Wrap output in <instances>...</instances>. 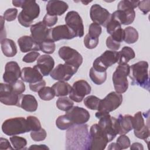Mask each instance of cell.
<instances>
[{
  "mask_svg": "<svg viewBox=\"0 0 150 150\" xmlns=\"http://www.w3.org/2000/svg\"><path fill=\"white\" fill-rule=\"evenodd\" d=\"M47 136L46 131L43 128H40L38 131H31L30 137L34 141H43Z\"/></svg>",
  "mask_w": 150,
  "mask_h": 150,
  "instance_id": "cell-43",
  "label": "cell"
},
{
  "mask_svg": "<svg viewBox=\"0 0 150 150\" xmlns=\"http://www.w3.org/2000/svg\"><path fill=\"white\" fill-rule=\"evenodd\" d=\"M12 2L13 6L22 9L18 16V22L22 26L29 27L34 19L39 17L40 7L35 1L14 0Z\"/></svg>",
  "mask_w": 150,
  "mask_h": 150,
  "instance_id": "cell-2",
  "label": "cell"
},
{
  "mask_svg": "<svg viewBox=\"0 0 150 150\" xmlns=\"http://www.w3.org/2000/svg\"><path fill=\"white\" fill-rule=\"evenodd\" d=\"M107 32L110 35H112L115 30L121 28V25L120 23L117 20V19L111 14L110 18L106 25Z\"/></svg>",
  "mask_w": 150,
  "mask_h": 150,
  "instance_id": "cell-39",
  "label": "cell"
},
{
  "mask_svg": "<svg viewBox=\"0 0 150 150\" xmlns=\"http://www.w3.org/2000/svg\"><path fill=\"white\" fill-rule=\"evenodd\" d=\"M116 143L118 145L120 150L127 149L131 145L130 139L125 134L120 135L117 138Z\"/></svg>",
  "mask_w": 150,
  "mask_h": 150,
  "instance_id": "cell-42",
  "label": "cell"
},
{
  "mask_svg": "<svg viewBox=\"0 0 150 150\" xmlns=\"http://www.w3.org/2000/svg\"><path fill=\"white\" fill-rule=\"evenodd\" d=\"M46 81L43 79L41 81L35 83H30L29 88L33 92H38L42 87L46 86Z\"/></svg>",
  "mask_w": 150,
  "mask_h": 150,
  "instance_id": "cell-53",
  "label": "cell"
},
{
  "mask_svg": "<svg viewBox=\"0 0 150 150\" xmlns=\"http://www.w3.org/2000/svg\"><path fill=\"white\" fill-rule=\"evenodd\" d=\"M11 142L15 149H25L27 145L26 139L23 137L19 136H12L10 138Z\"/></svg>",
  "mask_w": 150,
  "mask_h": 150,
  "instance_id": "cell-38",
  "label": "cell"
},
{
  "mask_svg": "<svg viewBox=\"0 0 150 150\" xmlns=\"http://www.w3.org/2000/svg\"><path fill=\"white\" fill-rule=\"evenodd\" d=\"M129 73V65L127 63L118 64L112 74V82L115 92L125 93L128 87L127 77Z\"/></svg>",
  "mask_w": 150,
  "mask_h": 150,
  "instance_id": "cell-6",
  "label": "cell"
},
{
  "mask_svg": "<svg viewBox=\"0 0 150 150\" xmlns=\"http://www.w3.org/2000/svg\"><path fill=\"white\" fill-rule=\"evenodd\" d=\"M50 29V37L54 42L62 39L70 40L76 37L74 32L66 25H58Z\"/></svg>",
  "mask_w": 150,
  "mask_h": 150,
  "instance_id": "cell-19",
  "label": "cell"
},
{
  "mask_svg": "<svg viewBox=\"0 0 150 150\" xmlns=\"http://www.w3.org/2000/svg\"><path fill=\"white\" fill-rule=\"evenodd\" d=\"M118 52L105 50L100 56L95 59L93 64V67L95 70L105 71L108 67L118 62Z\"/></svg>",
  "mask_w": 150,
  "mask_h": 150,
  "instance_id": "cell-8",
  "label": "cell"
},
{
  "mask_svg": "<svg viewBox=\"0 0 150 150\" xmlns=\"http://www.w3.org/2000/svg\"><path fill=\"white\" fill-rule=\"evenodd\" d=\"M18 43L21 51L23 53L40 50L39 45L30 36L25 35L21 36L18 39Z\"/></svg>",
  "mask_w": 150,
  "mask_h": 150,
  "instance_id": "cell-25",
  "label": "cell"
},
{
  "mask_svg": "<svg viewBox=\"0 0 150 150\" xmlns=\"http://www.w3.org/2000/svg\"><path fill=\"white\" fill-rule=\"evenodd\" d=\"M119 59L118 61V64L127 63L130 60L134 59L135 56L134 50L129 46H124L118 52Z\"/></svg>",
  "mask_w": 150,
  "mask_h": 150,
  "instance_id": "cell-29",
  "label": "cell"
},
{
  "mask_svg": "<svg viewBox=\"0 0 150 150\" xmlns=\"http://www.w3.org/2000/svg\"><path fill=\"white\" fill-rule=\"evenodd\" d=\"M66 149L88 150L90 132L87 124L74 125L70 127L66 136Z\"/></svg>",
  "mask_w": 150,
  "mask_h": 150,
  "instance_id": "cell-1",
  "label": "cell"
},
{
  "mask_svg": "<svg viewBox=\"0 0 150 150\" xmlns=\"http://www.w3.org/2000/svg\"><path fill=\"white\" fill-rule=\"evenodd\" d=\"M3 132L12 136L30 132L26 119L23 117H15L6 120L2 125Z\"/></svg>",
  "mask_w": 150,
  "mask_h": 150,
  "instance_id": "cell-5",
  "label": "cell"
},
{
  "mask_svg": "<svg viewBox=\"0 0 150 150\" xmlns=\"http://www.w3.org/2000/svg\"><path fill=\"white\" fill-rule=\"evenodd\" d=\"M65 22L71 29L76 33V37L81 38L84 35V25L83 20L78 12L71 11L67 13Z\"/></svg>",
  "mask_w": 150,
  "mask_h": 150,
  "instance_id": "cell-13",
  "label": "cell"
},
{
  "mask_svg": "<svg viewBox=\"0 0 150 150\" xmlns=\"http://www.w3.org/2000/svg\"><path fill=\"white\" fill-rule=\"evenodd\" d=\"M146 125L145 124L144 120L141 111L137 112L135 115L132 117V128L134 129V132L139 131L142 129Z\"/></svg>",
  "mask_w": 150,
  "mask_h": 150,
  "instance_id": "cell-32",
  "label": "cell"
},
{
  "mask_svg": "<svg viewBox=\"0 0 150 150\" xmlns=\"http://www.w3.org/2000/svg\"><path fill=\"white\" fill-rule=\"evenodd\" d=\"M101 32L102 29L100 25L96 23H92L89 26L88 35L93 38L98 39Z\"/></svg>",
  "mask_w": 150,
  "mask_h": 150,
  "instance_id": "cell-41",
  "label": "cell"
},
{
  "mask_svg": "<svg viewBox=\"0 0 150 150\" xmlns=\"http://www.w3.org/2000/svg\"><path fill=\"white\" fill-rule=\"evenodd\" d=\"M39 47L42 52L46 54H52L55 50L56 45L52 39H49L42 42L39 45Z\"/></svg>",
  "mask_w": 150,
  "mask_h": 150,
  "instance_id": "cell-37",
  "label": "cell"
},
{
  "mask_svg": "<svg viewBox=\"0 0 150 150\" xmlns=\"http://www.w3.org/2000/svg\"><path fill=\"white\" fill-rule=\"evenodd\" d=\"M130 149L131 150H135V149H139V150H143L144 147L142 144L139 142H134L131 145L129 146Z\"/></svg>",
  "mask_w": 150,
  "mask_h": 150,
  "instance_id": "cell-55",
  "label": "cell"
},
{
  "mask_svg": "<svg viewBox=\"0 0 150 150\" xmlns=\"http://www.w3.org/2000/svg\"><path fill=\"white\" fill-rule=\"evenodd\" d=\"M124 41L128 44L135 43L138 39V31L134 27L128 26L124 29Z\"/></svg>",
  "mask_w": 150,
  "mask_h": 150,
  "instance_id": "cell-31",
  "label": "cell"
},
{
  "mask_svg": "<svg viewBox=\"0 0 150 150\" xmlns=\"http://www.w3.org/2000/svg\"><path fill=\"white\" fill-rule=\"evenodd\" d=\"M150 1L149 0L146 1H141L139 2L138 6L141 11L144 14H146L150 11Z\"/></svg>",
  "mask_w": 150,
  "mask_h": 150,
  "instance_id": "cell-52",
  "label": "cell"
},
{
  "mask_svg": "<svg viewBox=\"0 0 150 150\" xmlns=\"http://www.w3.org/2000/svg\"><path fill=\"white\" fill-rule=\"evenodd\" d=\"M84 44L86 48L88 49H94L98 44V39L93 38L87 34L84 38Z\"/></svg>",
  "mask_w": 150,
  "mask_h": 150,
  "instance_id": "cell-45",
  "label": "cell"
},
{
  "mask_svg": "<svg viewBox=\"0 0 150 150\" xmlns=\"http://www.w3.org/2000/svg\"><path fill=\"white\" fill-rule=\"evenodd\" d=\"M66 112V115L74 125L85 124L90 117L87 110L78 106H74Z\"/></svg>",
  "mask_w": 150,
  "mask_h": 150,
  "instance_id": "cell-17",
  "label": "cell"
},
{
  "mask_svg": "<svg viewBox=\"0 0 150 150\" xmlns=\"http://www.w3.org/2000/svg\"><path fill=\"white\" fill-rule=\"evenodd\" d=\"M40 56V53L38 52H30L25 55L22 59L25 63H32Z\"/></svg>",
  "mask_w": 150,
  "mask_h": 150,
  "instance_id": "cell-49",
  "label": "cell"
},
{
  "mask_svg": "<svg viewBox=\"0 0 150 150\" xmlns=\"http://www.w3.org/2000/svg\"><path fill=\"white\" fill-rule=\"evenodd\" d=\"M57 16L50 15L49 14H46L43 19V23L47 27H52L54 26L57 22Z\"/></svg>",
  "mask_w": 150,
  "mask_h": 150,
  "instance_id": "cell-48",
  "label": "cell"
},
{
  "mask_svg": "<svg viewBox=\"0 0 150 150\" xmlns=\"http://www.w3.org/2000/svg\"><path fill=\"white\" fill-rule=\"evenodd\" d=\"M38 104L35 97L31 94H20L18 107L28 112H34L38 108Z\"/></svg>",
  "mask_w": 150,
  "mask_h": 150,
  "instance_id": "cell-24",
  "label": "cell"
},
{
  "mask_svg": "<svg viewBox=\"0 0 150 150\" xmlns=\"http://www.w3.org/2000/svg\"><path fill=\"white\" fill-rule=\"evenodd\" d=\"M28 124L30 131H38L41 128V124L39 119L35 116H28L26 118Z\"/></svg>",
  "mask_w": 150,
  "mask_h": 150,
  "instance_id": "cell-40",
  "label": "cell"
},
{
  "mask_svg": "<svg viewBox=\"0 0 150 150\" xmlns=\"http://www.w3.org/2000/svg\"><path fill=\"white\" fill-rule=\"evenodd\" d=\"M108 142V137L98 124L91 125L90 129V145L88 150H103Z\"/></svg>",
  "mask_w": 150,
  "mask_h": 150,
  "instance_id": "cell-7",
  "label": "cell"
},
{
  "mask_svg": "<svg viewBox=\"0 0 150 150\" xmlns=\"http://www.w3.org/2000/svg\"><path fill=\"white\" fill-rule=\"evenodd\" d=\"M112 15L117 19L121 25H129L132 23L135 18V12L131 8H123L117 9Z\"/></svg>",
  "mask_w": 150,
  "mask_h": 150,
  "instance_id": "cell-22",
  "label": "cell"
},
{
  "mask_svg": "<svg viewBox=\"0 0 150 150\" xmlns=\"http://www.w3.org/2000/svg\"><path fill=\"white\" fill-rule=\"evenodd\" d=\"M91 88L90 85L84 80L75 81L69 93V98L77 103H80L86 95L90 93Z\"/></svg>",
  "mask_w": 150,
  "mask_h": 150,
  "instance_id": "cell-11",
  "label": "cell"
},
{
  "mask_svg": "<svg viewBox=\"0 0 150 150\" xmlns=\"http://www.w3.org/2000/svg\"><path fill=\"white\" fill-rule=\"evenodd\" d=\"M59 57L65 63L79 69L83 63V57L76 50L69 46H62L58 52Z\"/></svg>",
  "mask_w": 150,
  "mask_h": 150,
  "instance_id": "cell-10",
  "label": "cell"
},
{
  "mask_svg": "<svg viewBox=\"0 0 150 150\" xmlns=\"http://www.w3.org/2000/svg\"><path fill=\"white\" fill-rule=\"evenodd\" d=\"M1 44L2 52L5 56L12 57L16 55L17 53V48L13 40L5 38L1 41Z\"/></svg>",
  "mask_w": 150,
  "mask_h": 150,
  "instance_id": "cell-27",
  "label": "cell"
},
{
  "mask_svg": "<svg viewBox=\"0 0 150 150\" xmlns=\"http://www.w3.org/2000/svg\"><path fill=\"white\" fill-rule=\"evenodd\" d=\"M19 95L15 93L8 83L0 84V101L7 105L18 106Z\"/></svg>",
  "mask_w": 150,
  "mask_h": 150,
  "instance_id": "cell-15",
  "label": "cell"
},
{
  "mask_svg": "<svg viewBox=\"0 0 150 150\" xmlns=\"http://www.w3.org/2000/svg\"><path fill=\"white\" fill-rule=\"evenodd\" d=\"M111 37L115 41L121 43L124 40V30L121 28L117 30H115L112 35H111Z\"/></svg>",
  "mask_w": 150,
  "mask_h": 150,
  "instance_id": "cell-51",
  "label": "cell"
},
{
  "mask_svg": "<svg viewBox=\"0 0 150 150\" xmlns=\"http://www.w3.org/2000/svg\"><path fill=\"white\" fill-rule=\"evenodd\" d=\"M89 76L91 81L97 85H101L107 79V72L95 70L93 67L90 69Z\"/></svg>",
  "mask_w": 150,
  "mask_h": 150,
  "instance_id": "cell-30",
  "label": "cell"
},
{
  "mask_svg": "<svg viewBox=\"0 0 150 150\" xmlns=\"http://www.w3.org/2000/svg\"><path fill=\"white\" fill-rule=\"evenodd\" d=\"M52 88L55 93V96L64 97L69 94L72 87L66 81H59L52 86Z\"/></svg>",
  "mask_w": 150,
  "mask_h": 150,
  "instance_id": "cell-28",
  "label": "cell"
},
{
  "mask_svg": "<svg viewBox=\"0 0 150 150\" xmlns=\"http://www.w3.org/2000/svg\"><path fill=\"white\" fill-rule=\"evenodd\" d=\"M106 45L108 49L112 50H117L120 48L121 43L114 40L110 36L106 39Z\"/></svg>",
  "mask_w": 150,
  "mask_h": 150,
  "instance_id": "cell-50",
  "label": "cell"
},
{
  "mask_svg": "<svg viewBox=\"0 0 150 150\" xmlns=\"http://www.w3.org/2000/svg\"><path fill=\"white\" fill-rule=\"evenodd\" d=\"M90 15L93 23L106 27V25L110 18L111 13L107 9L96 4L93 5L90 8Z\"/></svg>",
  "mask_w": 150,
  "mask_h": 150,
  "instance_id": "cell-14",
  "label": "cell"
},
{
  "mask_svg": "<svg viewBox=\"0 0 150 150\" xmlns=\"http://www.w3.org/2000/svg\"><path fill=\"white\" fill-rule=\"evenodd\" d=\"M0 149H13L9 141L4 138H0Z\"/></svg>",
  "mask_w": 150,
  "mask_h": 150,
  "instance_id": "cell-54",
  "label": "cell"
},
{
  "mask_svg": "<svg viewBox=\"0 0 150 150\" xmlns=\"http://www.w3.org/2000/svg\"><path fill=\"white\" fill-rule=\"evenodd\" d=\"M38 95L40 99L45 101L52 100L55 96V93L50 87H43L38 92Z\"/></svg>",
  "mask_w": 150,
  "mask_h": 150,
  "instance_id": "cell-36",
  "label": "cell"
},
{
  "mask_svg": "<svg viewBox=\"0 0 150 150\" xmlns=\"http://www.w3.org/2000/svg\"><path fill=\"white\" fill-rule=\"evenodd\" d=\"M21 78L25 82L35 83L42 80L43 75L35 65L33 67H23L21 70Z\"/></svg>",
  "mask_w": 150,
  "mask_h": 150,
  "instance_id": "cell-21",
  "label": "cell"
},
{
  "mask_svg": "<svg viewBox=\"0 0 150 150\" xmlns=\"http://www.w3.org/2000/svg\"><path fill=\"white\" fill-rule=\"evenodd\" d=\"M13 91L18 94H21L25 91V85L21 80H18L17 81L9 84Z\"/></svg>",
  "mask_w": 150,
  "mask_h": 150,
  "instance_id": "cell-46",
  "label": "cell"
},
{
  "mask_svg": "<svg viewBox=\"0 0 150 150\" xmlns=\"http://www.w3.org/2000/svg\"><path fill=\"white\" fill-rule=\"evenodd\" d=\"M50 30L42 21H40L31 26L30 36L38 44L40 45L42 42L51 39Z\"/></svg>",
  "mask_w": 150,
  "mask_h": 150,
  "instance_id": "cell-16",
  "label": "cell"
},
{
  "mask_svg": "<svg viewBox=\"0 0 150 150\" xmlns=\"http://www.w3.org/2000/svg\"><path fill=\"white\" fill-rule=\"evenodd\" d=\"M148 63L146 61H139L129 66V77L131 84L141 87L149 90V79L148 75Z\"/></svg>",
  "mask_w": 150,
  "mask_h": 150,
  "instance_id": "cell-3",
  "label": "cell"
},
{
  "mask_svg": "<svg viewBox=\"0 0 150 150\" xmlns=\"http://www.w3.org/2000/svg\"><path fill=\"white\" fill-rule=\"evenodd\" d=\"M78 69L67 63L59 64L50 73V77L56 80L66 81L77 71Z\"/></svg>",
  "mask_w": 150,
  "mask_h": 150,
  "instance_id": "cell-12",
  "label": "cell"
},
{
  "mask_svg": "<svg viewBox=\"0 0 150 150\" xmlns=\"http://www.w3.org/2000/svg\"><path fill=\"white\" fill-rule=\"evenodd\" d=\"M122 102V96L121 94L116 93L115 91L110 92L104 98L101 100L98 111L96 113L97 118L109 114V112L116 110Z\"/></svg>",
  "mask_w": 150,
  "mask_h": 150,
  "instance_id": "cell-4",
  "label": "cell"
},
{
  "mask_svg": "<svg viewBox=\"0 0 150 150\" xmlns=\"http://www.w3.org/2000/svg\"><path fill=\"white\" fill-rule=\"evenodd\" d=\"M101 99L95 96H88L84 100V104L86 107L92 110H97L99 107Z\"/></svg>",
  "mask_w": 150,
  "mask_h": 150,
  "instance_id": "cell-34",
  "label": "cell"
},
{
  "mask_svg": "<svg viewBox=\"0 0 150 150\" xmlns=\"http://www.w3.org/2000/svg\"><path fill=\"white\" fill-rule=\"evenodd\" d=\"M56 127L61 130H66L74 125V124L70 121L66 114L60 115L56 119Z\"/></svg>",
  "mask_w": 150,
  "mask_h": 150,
  "instance_id": "cell-35",
  "label": "cell"
},
{
  "mask_svg": "<svg viewBox=\"0 0 150 150\" xmlns=\"http://www.w3.org/2000/svg\"><path fill=\"white\" fill-rule=\"evenodd\" d=\"M67 4L63 1H49L46 6L47 14L53 16L62 15L67 9Z\"/></svg>",
  "mask_w": 150,
  "mask_h": 150,
  "instance_id": "cell-23",
  "label": "cell"
},
{
  "mask_svg": "<svg viewBox=\"0 0 150 150\" xmlns=\"http://www.w3.org/2000/svg\"><path fill=\"white\" fill-rule=\"evenodd\" d=\"M108 149L110 150H113V149H115V150H120L118 145H117V143L115 142H112L111 144H110L108 147Z\"/></svg>",
  "mask_w": 150,
  "mask_h": 150,
  "instance_id": "cell-57",
  "label": "cell"
},
{
  "mask_svg": "<svg viewBox=\"0 0 150 150\" xmlns=\"http://www.w3.org/2000/svg\"><path fill=\"white\" fill-rule=\"evenodd\" d=\"M21 76V70L18 63L11 61L6 63L5 67V72L3 79L5 83L11 84L17 81Z\"/></svg>",
  "mask_w": 150,
  "mask_h": 150,
  "instance_id": "cell-18",
  "label": "cell"
},
{
  "mask_svg": "<svg viewBox=\"0 0 150 150\" xmlns=\"http://www.w3.org/2000/svg\"><path fill=\"white\" fill-rule=\"evenodd\" d=\"M117 120L118 131V134H126L133 129L132 116L128 114L124 115L120 114Z\"/></svg>",
  "mask_w": 150,
  "mask_h": 150,
  "instance_id": "cell-26",
  "label": "cell"
},
{
  "mask_svg": "<svg viewBox=\"0 0 150 150\" xmlns=\"http://www.w3.org/2000/svg\"><path fill=\"white\" fill-rule=\"evenodd\" d=\"M54 66L53 58L48 54L40 56L37 60V64L35 65L43 76H47L53 70Z\"/></svg>",
  "mask_w": 150,
  "mask_h": 150,
  "instance_id": "cell-20",
  "label": "cell"
},
{
  "mask_svg": "<svg viewBox=\"0 0 150 150\" xmlns=\"http://www.w3.org/2000/svg\"><path fill=\"white\" fill-rule=\"evenodd\" d=\"M139 2V1H121L118 4L117 9H121L123 8H131L134 9L138 6Z\"/></svg>",
  "mask_w": 150,
  "mask_h": 150,
  "instance_id": "cell-44",
  "label": "cell"
},
{
  "mask_svg": "<svg viewBox=\"0 0 150 150\" xmlns=\"http://www.w3.org/2000/svg\"><path fill=\"white\" fill-rule=\"evenodd\" d=\"M18 14V9L16 8H9L6 9L4 13L3 17L5 20L8 22L14 21Z\"/></svg>",
  "mask_w": 150,
  "mask_h": 150,
  "instance_id": "cell-47",
  "label": "cell"
},
{
  "mask_svg": "<svg viewBox=\"0 0 150 150\" xmlns=\"http://www.w3.org/2000/svg\"><path fill=\"white\" fill-rule=\"evenodd\" d=\"M98 119V125L107 135L109 142H111L115 138L118 132L117 118L108 114Z\"/></svg>",
  "mask_w": 150,
  "mask_h": 150,
  "instance_id": "cell-9",
  "label": "cell"
},
{
  "mask_svg": "<svg viewBox=\"0 0 150 150\" xmlns=\"http://www.w3.org/2000/svg\"><path fill=\"white\" fill-rule=\"evenodd\" d=\"M73 100L70 98L64 96L59 97L56 101V106L60 110L67 111L73 107Z\"/></svg>",
  "mask_w": 150,
  "mask_h": 150,
  "instance_id": "cell-33",
  "label": "cell"
},
{
  "mask_svg": "<svg viewBox=\"0 0 150 150\" xmlns=\"http://www.w3.org/2000/svg\"><path fill=\"white\" fill-rule=\"evenodd\" d=\"M29 149H49V148L46 145H44V144H42V145H31L29 148Z\"/></svg>",
  "mask_w": 150,
  "mask_h": 150,
  "instance_id": "cell-56",
  "label": "cell"
}]
</instances>
